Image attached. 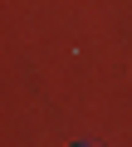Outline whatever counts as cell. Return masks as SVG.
I'll return each mask as SVG.
<instances>
[{
  "label": "cell",
  "instance_id": "obj_1",
  "mask_svg": "<svg viewBox=\"0 0 132 147\" xmlns=\"http://www.w3.org/2000/svg\"><path fill=\"white\" fill-rule=\"evenodd\" d=\"M78 147H98V142H78Z\"/></svg>",
  "mask_w": 132,
  "mask_h": 147
}]
</instances>
